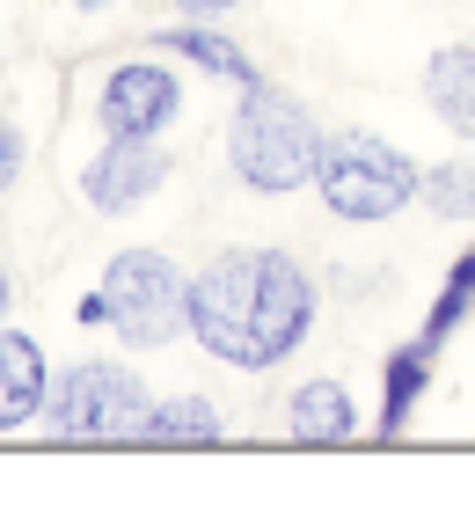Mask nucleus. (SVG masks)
<instances>
[{
  "label": "nucleus",
  "instance_id": "39448f33",
  "mask_svg": "<svg viewBox=\"0 0 475 512\" xmlns=\"http://www.w3.org/2000/svg\"><path fill=\"white\" fill-rule=\"evenodd\" d=\"M147 381L117 359H81L66 366L44 395V425L66 447H139V425H147Z\"/></svg>",
  "mask_w": 475,
  "mask_h": 512
},
{
  "label": "nucleus",
  "instance_id": "423d86ee",
  "mask_svg": "<svg viewBox=\"0 0 475 512\" xmlns=\"http://www.w3.org/2000/svg\"><path fill=\"white\" fill-rule=\"evenodd\" d=\"M95 118H103L110 139H161L183 118V88L169 66L154 59H125L103 74V96H95Z\"/></svg>",
  "mask_w": 475,
  "mask_h": 512
},
{
  "label": "nucleus",
  "instance_id": "f257e3e1",
  "mask_svg": "<svg viewBox=\"0 0 475 512\" xmlns=\"http://www.w3.org/2000/svg\"><path fill=\"white\" fill-rule=\"evenodd\" d=\"M322 286L293 249H220L190 271V337L234 374H278L315 337Z\"/></svg>",
  "mask_w": 475,
  "mask_h": 512
},
{
  "label": "nucleus",
  "instance_id": "9b49d317",
  "mask_svg": "<svg viewBox=\"0 0 475 512\" xmlns=\"http://www.w3.org/2000/svg\"><path fill=\"white\" fill-rule=\"evenodd\" d=\"M432 366H439V352H424L417 337L388 352V366H380V425H373L380 439H402V432H410L424 388H432Z\"/></svg>",
  "mask_w": 475,
  "mask_h": 512
},
{
  "label": "nucleus",
  "instance_id": "2eb2a0df",
  "mask_svg": "<svg viewBox=\"0 0 475 512\" xmlns=\"http://www.w3.org/2000/svg\"><path fill=\"white\" fill-rule=\"evenodd\" d=\"M417 205L439 220H475V154H454L417 176Z\"/></svg>",
  "mask_w": 475,
  "mask_h": 512
},
{
  "label": "nucleus",
  "instance_id": "20e7f679",
  "mask_svg": "<svg viewBox=\"0 0 475 512\" xmlns=\"http://www.w3.org/2000/svg\"><path fill=\"white\" fill-rule=\"evenodd\" d=\"M95 300H103V330L139 352H161L176 344V330H190V278L176 271L169 249H117Z\"/></svg>",
  "mask_w": 475,
  "mask_h": 512
},
{
  "label": "nucleus",
  "instance_id": "f3484780",
  "mask_svg": "<svg viewBox=\"0 0 475 512\" xmlns=\"http://www.w3.org/2000/svg\"><path fill=\"white\" fill-rule=\"evenodd\" d=\"M176 8H183V15H198V22H220V15L242 8V0H176Z\"/></svg>",
  "mask_w": 475,
  "mask_h": 512
},
{
  "label": "nucleus",
  "instance_id": "f8f14e48",
  "mask_svg": "<svg viewBox=\"0 0 475 512\" xmlns=\"http://www.w3.org/2000/svg\"><path fill=\"white\" fill-rule=\"evenodd\" d=\"M227 417L212 395H169V403H147V425H139V447H220Z\"/></svg>",
  "mask_w": 475,
  "mask_h": 512
},
{
  "label": "nucleus",
  "instance_id": "9d476101",
  "mask_svg": "<svg viewBox=\"0 0 475 512\" xmlns=\"http://www.w3.org/2000/svg\"><path fill=\"white\" fill-rule=\"evenodd\" d=\"M424 103L439 110V125H446V132L475 139V37L439 44V52L424 59Z\"/></svg>",
  "mask_w": 475,
  "mask_h": 512
},
{
  "label": "nucleus",
  "instance_id": "f03ea898",
  "mask_svg": "<svg viewBox=\"0 0 475 512\" xmlns=\"http://www.w3.org/2000/svg\"><path fill=\"white\" fill-rule=\"evenodd\" d=\"M315 161H322V125L300 96H285L271 81H249L242 103L227 118V169L234 183L264 198H285V191H307L315 183Z\"/></svg>",
  "mask_w": 475,
  "mask_h": 512
},
{
  "label": "nucleus",
  "instance_id": "6e6552de",
  "mask_svg": "<svg viewBox=\"0 0 475 512\" xmlns=\"http://www.w3.org/2000/svg\"><path fill=\"white\" fill-rule=\"evenodd\" d=\"M285 439L293 447H351L359 439V403L344 381H300L285 395Z\"/></svg>",
  "mask_w": 475,
  "mask_h": 512
},
{
  "label": "nucleus",
  "instance_id": "4468645a",
  "mask_svg": "<svg viewBox=\"0 0 475 512\" xmlns=\"http://www.w3.org/2000/svg\"><path fill=\"white\" fill-rule=\"evenodd\" d=\"M468 322H475V249H461L454 264H446L432 308H424V322H417V344L424 352H446V337L468 330Z\"/></svg>",
  "mask_w": 475,
  "mask_h": 512
},
{
  "label": "nucleus",
  "instance_id": "0eeeda50",
  "mask_svg": "<svg viewBox=\"0 0 475 512\" xmlns=\"http://www.w3.org/2000/svg\"><path fill=\"white\" fill-rule=\"evenodd\" d=\"M169 169H176V161L161 154L154 139H110V132H103V154L81 169V198L95 205V213L125 220V213H139V205L169 183Z\"/></svg>",
  "mask_w": 475,
  "mask_h": 512
},
{
  "label": "nucleus",
  "instance_id": "dca6fc26",
  "mask_svg": "<svg viewBox=\"0 0 475 512\" xmlns=\"http://www.w3.org/2000/svg\"><path fill=\"white\" fill-rule=\"evenodd\" d=\"M22 161H30V139H22L8 118H0V198H8L15 183H22Z\"/></svg>",
  "mask_w": 475,
  "mask_h": 512
},
{
  "label": "nucleus",
  "instance_id": "1a4fd4ad",
  "mask_svg": "<svg viewBox=\"0 0 475 512\" xmlns=\"http://www.w3.org/2000/svg\"><path fill=\"white\" fill-rule=\"evenodd\" d=\"M44 395H52V366H44L37 337L0 322V432H22L30 417H44Z\"/></svg>",
  "mask_w": 475,
  "mask_h": 512
},
{
  "label": "nucleus",
  "instance_id": "a211bd4d",
  "mask_svg": "<svg viewBox=\"0 0 475 512\" xmlns=\"http://www.w3.org/2000/svg\"><path fill=\"white\" fill-rule=\"evenodd\" d=\"M8 308H15V278H8V264H0V322H8Z\"/></svg>",
  "mask_w": 475,
  "mask_h": 512
},
{
  "label": "nucleus",
  "instance_id": "6ab92c4d",
  "mask_svg": "<svg viewBox=\"0 0 475 512\" xmlns=\"http://www.w3.org/2000/svg\"><path fill=\"white\" fill-rule=\"evenodd\" d=\"M74 8H110V0H74Z\"/></svg>",
  "mask_w": 475,
  "mask_h": 512
},
{
  "label": "nucleus",
  "instance_id": "ddd939ff",
  "mask_svg": "<svg viewBox=\"0 0 475 512\" xmlns=\"http://www.w3.org/2000/svg\"><path fill=\"white\" fill-rule=\"evenodd\" d=\"M154 52H183L190 66H205V74H220V81H234V88H249V81H264L256 74V59L242 52L234 37H220L212 22H176V30H154Z\"/></svg>",
  "mask_w": 475,
  "mask_h": 512
},
{
  "label": "nucleus",
  "instance_id": "7ed1b4c3",
  "mask_svg": "<svg viewBox=\"0 0 475 512\" xmlns=\"http://www.w3.org/2000/svg\"><path fill=\"white\" fill-rule=\"evenodd\" d=\"M417 161L395 147V139H380L366 125L351 132H322V161H315V198L329 205L337 220L351 227H380L395 220L402 205H417Z\"/></svg>",
  "mask_w": 475,
  "mask_h": 512
}]
</instances>
